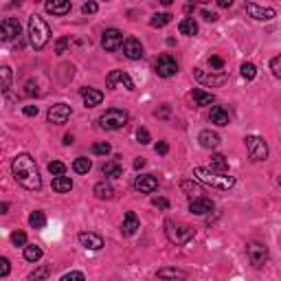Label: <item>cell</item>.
Masks as SVG:
<instances>
[{"mask_svg":"<svg viewBox=\"0 0 281 281\" xmlns=\"http://www.w3.org/2000/svg\"><path fill=\"white\" fill-rule=\"evenodd\" d=\"M11 171H14V178L18 180V184L25 187L27 191L42 189V178H40L38 165H35V160L29 154H18L14 158V163H11Z\"/></svg>","mask_w":281,"mask_h":281,"instance_id":"obj_1","label":"cell"},{"mask_svg":"<svg viewBox=\"0 0 281 281\" xmlns=\"http://www.w3.org/2000/svg\"><path fill=\"white\" fill-rule=\"evenodd\" d=\"M194 176L202 184H209V187L220 191H231L235 187V176H231L229 171H218V169H211V167H196Z\"/></svg>","mask_w":281,"mask_h":281,"instance_id":"obj_2","label":"cell"},{"mask_svg":"<svg viewBox=\"0 0 281 281\" xmlns=\"http://www.w3.org/2000/svg\"><path fill=\"white\" fill-rule=\"evenodd\" d=\"M165 235L171 244L184 246L196 237V229L184 222H178V220H165Z\"/></svg>","mask_w":281,"mask_h":281,"instance_id":"obj_3","label":"cell"},{"mask_svg":"<svg viewBox=\"0 0 281 281\" xmlns=\"http://www.w3.org/2000/svg\"><path fill=\"white\" fill-rule=\"evenodd\" d=\"M51 40V29L46 25L42 18L35 14L29 18V42H31V46L35 51H42L46 44H49Z\"/></svg>","mask_w":281,"mask_h":281,"instance_id":"obj_4","label":"cell"},{"mask_svg":"<svg viewBox=\"0 0 281 281\" xmlns=\"http://www.w3.org/2000/svg\"><path fill=\"white\" fill-rule=\"evenodd\" d=\"M128 121H130V115L125 110H121V108H110V110H106L99 117V128L108 130V132H115V130L125 128Z\"/></svg>","mask_w":281,"mask_h":281,"instance_id":"obj_5","label":"cell"},{"mask_svg":"<svg viewBox=\"0 0 281 281\" xmlns=\"http://www.w3.org/2000/svg\"><path fill=\"white\" fill-rule=\"evenodd\" d=\"M246 143V149H248V158L253 160V163H259V160H266L268 158V143L261 139V136H255L250 134L244 139Z\"/></svg>","mask_w":281,"mask_h":281,"instance_id":"obj_6","label":"cell"},{"mask_svg":"<svg viewBox=\"0 0 281 281\" xmlns=\"http://www.w3.org/2000/svg\"><path fill=\"white\" fill-rule=\"evenodd\" d=\"M246 255H248V261L255 268H261L268 261V257H270V253H268V246L264 242H248L246 244Z\"/></svg>","mask_w":281,"mask_h":281,"instance_id":"obj_7","label":"cell"},{"mask_svg":"<svg viewBox=\"0 0 281 281\" xmlns=\"http://www.w3.org/2000/svg\"><path fill=\"white\" fill-rule=\"evenodd\" d=\"M194 77L196 81L202 83V86H209V88H218L226 83L229 75L226 73H209V70H202V68H194Z\"/></svg>","mask_w":281,"mask_h":281,"instance_id":"obj_8","label":"cell"},{"mask_svg":"<svg viewBox=\"0 0 281 281\" xmlns=\"http://www.w3.org/2000/svg\"><path fill=\"white\" fill-rule=\"evenodd\" d=\"M154 73L158 77H163V79L174 77L178 73V62L171 55H160V57H156V62H154Z\"/></svg>","mask_w":281,"mask_h":281,"instance_id":"obj_9","label":"cell"},{"mask_svg":"<svg viewBox=\"0 0 281 281\" xmlns=\"http://www.w3.org/2000/svg\"><path fill=\"white\" fill-rule=\"evenodd\" d=\"M70 115H73V110H70L68 104H55L49 108L46 119H49V123H53V125H64L70 119Z\"/></svg>","mask_w":281,"mask_h":281,"instance_id":"obj_10","label":"cell"},{"mask_svg":"<svg viewBox=\"0 0 281 281\" xmlns=\"http://www.w3.org/2000/svg\"><path fill=\"white\" fill-rule=\"evenodd\" d=\"M123 33L119 31V29H106L104 35H101V46H104L106 51H117L123 46Z\"/></svg>","mask_w":281,"mask_h":281,"instance_id":"obj_11","label":"cell"},{"mask_svg":"<svg viewBox=\"0 0 281 281\" xmlns=\"http://www.w3.org/2000/svg\"><path fill=\"white\" fill-rule=\"evenodd\" d=\"M20 31H22L20 22L14 20V18H5V20L0 22V40L3 42H11V40L20 38Z\"/></svg>","mask_w":281,"mask_h":281,"instance_id":"obj_12","label":"cell"},{"mask_svg":"<svg viewBox=\"0 0 281 281\" xmlns=\"http://www.w3.org/2000/svg\"><path fill=\"white\" fill-rule=\"evenodd\" d=\"M246 14L257 22H270V20H274L277 11L270 7H259L257 3H246Z\"/></svg>","mask_w":281,"mask_h":281,"instance_id":"obj_13","label":"cell"},{"mask_svg":"<svg viewBox=\"0 0 281 281\" xmlns=\"http://www.w3.org/2000/svg\"><path fill=\"white\" fill-rule=\"evenodd\" d=\"M108 88H117V86H123L125 90H134V81L132 77H130L125 70H112V73H108Z\"/></svg>","mask_w":281,"mask_h":281,"instance_id":"obj_14","label":"cell"},{"mask_svg":"<svg viewBox=\"0 0 281 281\" xmlns=\"http://www.w3.org/2000/svg\"><path fill=\"white\" fill-rule=\"evenodd\" d=\"M213 209H215L213 200L207 198V196H198V198H191L189 200V211L194 215H207V213H211Z\"/></svg>","mask_w":281,"mask_h":281,"instance_id":"obj_15","label":"cell"},{"mask_svg":"<svg viewBox=\"0 0 281 281\" xmlns=\"http://www.w3.org/2000/svg\"><path fill=\"white\" fill-rule=\"evenodd\" d=\"M134 189L139 191V194H154V191L158 189V180L156 176L152 174H141L134 178Z\"/></svg>","mask_w":281,"mask_h":281,"instance_id":"obj_16","label":"cell"},{"mask_svg":"<svg viewBox=\"0 0 281 281\" xmlns=\"http://www.w3.org/2000/svg\"><path fill=\"white\" fill-rule=\"evenodd\" d=\"M77 240H79L81 246L88 248V250H101L104 248V237L97 235V233H92V231H81L79 235H77Z\"/></svg>","mask_w":281,"mask_h":281,"instance_id":"obj_17","label":"cell"},{"mask_svg":"<svg viewBox=\"0 0 281 281\" xmlns=\"http://www.w3.org/2000/svg\"><path fill=\"white\" fill-rule=\"evenodd\" d=\"M121 49H123V55L128 59H141L143 55H145V53H143L141 40H136V38H125Z\"/></svg>","mask_w":281,"mask_h":281,"instance_id":"obj_18","label":"cell"},{"mask_svg":"<svg viewBox=\"0 0 281 281\" xmlns=\"http://www.w3.org/2000/svg\"><path fill=\"white\" fill-rule=\"evenodd\" d=\"M79 95H81L83 106H86V108H95V106H99L101 101H104V92L97 90V88L83 86V88H79Z\"/></svg>","mask_w":281,"mask_h":281,"instance_id":"obj_19","label":"cell"},{"mask_svg":"<svg viewBox=\"0 0 281 281\" xmlns=\"http://www.w3.org/2000/svg\"><path fill=\"white\" fill-rule=\"evenodd\" d=\"M70 0H46L44 3V9H46V14H51V16H66L70 14Z\"/></svg>","mask_w":281,"mask_h":281,"instance_id":"obj_20","label":"cell"},{"mask_svg":"<svg viewBox=\"0 0 281 281\" xmlns=\"http://www.w3.org/2000/svg\"><path fill=\"white\" fill-rule=\"evenodd\" d=\"M209 121H211L213 125L224 128V125L231 123V115H229V110H226L224 106H213L211 112H209Z\"/></svg>","mask_w":281,"mask_h":281,"instance_id":"obj_21","label":"cell"},{"mask_svg":"<svg viewBox=\"0 0 281 281\" xmlns=\"http://www.w3.org/2000/svg\"><path fill=\"white\" fill-rule=\"evenodd\" d=\"M139 229H141V222H139V218H136V213L128 211L125 213V218H123V224H121V233L125 237H132Z\"/></svg>","mask_w":281,"mask_h":281,"instance_id":"obj_22","label":"cell"},{"mask_svg":"<svg viewBox=\"0 0 281 281\" xmlns=\"http://www.w3.org/2000/svg\"><path fill=\"white\" fill-rule=\"evenodd\" d=\"M220 134L218 132H213V130H202V132L198 134V143H200V147H205V149H215L220 145Z\"/></svg>","mask_w":281,"mask_h":281,"instance_id":"obj_23","label":"cell"},{"mask_svg":"<svg viewBox=\"0 0 281 281\" xmlns=\"http://www.w3.org/2000/svg\"><path fill=\"white\" fill-rule=\"evenodd\" d=\"M92 194H95V198H97V200H112V198H115V194H117V189L112 187L110 182L101 180V182H97L92 187Z\"/></svg>","mask_w":281,"mask_h":281,"instance_id":"obj_24","label":"cell"},{"mask_svg":"<svg viewBox=\"0 0 281 281\" xmlns=\"http://www.w3.org/2000/svg\"><path fill=\"white\" fill-rule=\"evenodd\" d=\"M191 99H194V106L202 108V106H211L213 101H215V95L202 90V88H196V90L191 92Z\"/></svg>","mask_w":281,"mask_h":281,"instance_id":"obj_25","label":"cell"},{"mask_svg":"<svg viewBox=\"0 0 281 281\" xmlns=\"http://www.w3.org/2000/svg\"><path fill=\"white\" fill-rule=\"evenodd\" d=\"M101 174L106 178H121L123 176V167L117 163V160H110V163L101 165Z\"/></svg>","mask_w":281,"mask_h":281,"instance_id":"obj_26","label":"cell"},{"mask_svg":"<svg viewBox=\"0 0 281 281\" xmlns=\"http://www.w3.org/2000/svg\"><path fill=\"white\" fill-rule=\"evenodd\" d=\"M70 189H73V180H70L68 176H55L53 178V191H57V194H68Z\"/></svg>","mask_w":281,"mask_h":281,"instance_id":"obj_27","label":"cell"},{"mask_svg":"<svg viewBox=\"0 0 281 281\" xmlns=\"http://www.w3.org/2000/svg\"><path fill=\"white\" fill-rule=\"evenodd\" d=\"M158 279H187V272L180 268H160L156 272Z\"/></svg>","mask_w":281,"mask_h":281,"instance_id":"obj_28","label":"cell"},{"mask_svg":"<svg viewBox=\"0 0 281 281\" xmlns=\"http://www.w3.org/2000/svg\"><path fill=\"white\" fill-rule=\"evenodd\" d=\"M180 189L189 196V200H191V198H198V196L205 194V189H202L200 184H196L194 180H182V182H180Z\"/></svg>","mask_w":281,"mask_h":281,"instance_id":"obj_29","label":"cell"},{"mask_svg":"<svg viewBox=\"0 0 281 281\" xmlns=\"http://www.w3.org/2000/svg\"><path fill=\"white\" fill-rule=\"evenodd\" d=\"M178 31L182 35H196L198 33V22L194 18H184V20H180V25H178Z\"/></svg>","mask_w":281,"mask_h":281,"instance_id":"obj_30","label":"cell"},{"mask_svg":"<svg viewBox=\"0 0 281 281\" xmlns=\"http://www.w3.org/2000/svg\"><path fill=\"white\" fill-rule=\"evenodd\" d=\"M171 14H154L152 18H149V27H154V29H163L167 27L171 22Z\"/></svg>","mask_w":281,"mask_h":281,"instance_id":"obj_31","label":"cell"},{"mask_svg":"<svg viewBox=\"0 0 281 281\" xmlns=\"http://www.w3.org/2000/svg\"><path fill=\"white\" fill-rule=\"evenodd\" d=\"M73 169L77 171V174H88V171L92 169V163H90V158H86V156H79V158H75V160H73Z\"/></svg>","mask_w":281,"mask_h":281,"instance_id":"obj_32","label":"cell"},{"mask_svg":"<svg viewBox=\"0 0 281 281\" xmlns=\"http://www.w3.org/2000/svg\"><path fill=\"white\" fill-rule=\"evenodd\" d=\"M25 259L31 261V264L40 261L42 259V248L35 246V244H29V246H25Z\"/></svg>","mask_w":281,"mask_h":281,"instance_id":"obj_33","label":"cell"},{"mask_svg":"<svg viewBox=\"0 0 281 281\" xmlns=\"http://www.w3.org/2000/svg\"><path fill=\"white\" fill-rule=\"evenodd\" d=\"M29 224H31V229H44L46 226L44 211H33L31 215H29Z\"/></svg>","mask_w":281,"mask_h":281,"instance_id":"obj_34","label":"cell"},{"mask_svg":"<svg viewBox=\"0 0 281 281\" xmlns=\"http://www.w3.org/2000/svg\"><path fill=\"white\" fill-rule=\"evenodd\" d=\"M240 73H242V77L246 81H253L255 77H257V66H255L253 62H244L242 66H240Z\"/></svg>","mask_w":281,"mask_h":281,"instance_id":"obj_35","label":"cell"},{"mask_svg":"<svg viewBox=\"0 0 281 281\" xmlns=\"http://www.w3.org/2000/svg\"><path fill=\"white\" fill-rule=\"evenodd\" d=\"M211 169L229 171V163H226V156H224V154H213V156H211Z\"/></svg>","mask_w":281,"mask_h":281,"instance_id":"obj_36","label":"cell"},{"mask_svg":"<svg viewBox=\"0 0 281 281\" xmlns=\"http://www.w3.org/2000/svg\"><path fill=\"white\" fill-rule=\"evenodd\" d=\"M46 169H49V174H53V176H64L66 174V165H64L62 160H51Z\"/></svg>","mask_w":281,"mask_h":281,"instance_id":"obj_37","label":"cell"},{"mask_svg":"<svg viewBox=\"0 0 281 281\" xmlns=\"http://www.w3.org/2000/svg\"><path fill=\"white\" fill-rule=\"evenodd\" d=\"M51 277V268L49 266H42V268H35V270L31 272V274H29V279H35V281H38V279H49Z\"/></svg>","mask_w":281,"mask_h":281,"instance_id":"obj_38","label":"cell"},{"mask_svg":"<svg viewBox=\"0 0 281 281\" xmlns=\"http://www.w3.org/2000/svg\"><path fill=\"white\" fill-rule=\"evenodd\" d=\"M0 75H3V83H0V88H3V92H7L9 86H11V68L3 66L0 68Z\"/></svg>","mask_w":281,"mask_h":281,"instance_id":"obj_39","label":"cell"},{"mask_svg":"<svg viewBox=\"0 0 281 281\" xmlns=\"http://www.w3.org/2000/svg\"><path fill=\"white\" fill-rule=\"evenodd\" d=\"M11 244H14V246H27V233L14 231L11 233Z\"/></svg>","mask_w":281,"mask_h":281,"instance_id":"obj_40","label":"cell"},{"mask_svg":"<svg viewBox=\"0 0 281 281\" xmlns=\"http://www.w3.org/2000/svg\"><path fill=\"white\" fill-rule=\"evenodd\" d=\"M112 152L110 143H95L92 145V154H99V156H108Z\"/></svg>","mask_w":281,"mask_h":281,"instance_id":"obj_41","label":"cell"},{"mask_svg":"<svg viewBox=\"0 0 281 281\" xmlns=\"http://www.w3.org/2000/svg\"><path fill=\"white\" fill-rule=\"evenodd\" d=\"M270 70H272L274 77H279V79H281V53L270 59Z\"/></svg>","mask_w":281,"mask_h":281,"instance_id":"obj_42","label":"cell"},{"mask_svg":"<svg viewBox=\"0 0 281 281\" xmlns=\"http://www.w3.org/2000/svg\"><path fill=\"white\" fill-rule=\"evenodd\" d=\"M136 139H139L141 145H147V143L152 141V136H149L147 128H139V130H136Z\"/></svg>","mask_w":281,"mask_h":281,"instance_id":"obj_43","label":"cell"},{"mask_svg":"<svg viewBox=\"0 0 281 281\" xmlns=\"http://www.w3.org/2000/svg\"><path fill=\"white\" fill-rule=\"evenodd\" d=\"M209 66H211L213 70H222L224 68V59L218 57V55H211L209 57Z\"/></svg>","mask_w":281,"mask_h":281,"instance_id":"obj_44","label":"cell"},{"mask_svg":"<svg viewBox=\"0 0 281 281\" xmlns=\"http://www.w3.org/2000/svg\"><path fill=\"white\" fill-rule=\"evenodd\" d=\"M66 46H70V38H59L57 44H55V53L57 55H62V53L66 51Z\"/></svg>","mask_w":281,"mask_h":281,"instance_id":"obj_45","label":"cell"},{"mask_svg":"<svg viewBox=\"0 0 281 281\" xmlns=\"http://www.w3.org/2000/svg\"><path fill=\"white\" fill-rule=\"evenodd\" d=\"M70 279L83 281V279H86V274H83V272H64V274H62V281H70Z\"/></svg>","mask_w":281,"mask_h":281,"instance_id":"obj_46","label":"cell"},{"mask_svg":"<svg viewBox=\"0 0 281 281\" xmlns=\"http://www.w3.org/2000/svg\"><path fill=\"white\" fill-rule=\"evenodd\" d=\"M9 270H11L9 259H7V257H0V277H7Z\"/></svg>","mask_w":281,"mask_h":281,"instance_id":"obj_47","label":"cell"},{"mask_svg":"<svg viewBox=\"0 0 281 281\" xmlns=\"http://www.w3.org/2000/svg\"><path fill=\"white\" fill-rule=\"evenodd\" d=\"M97 9H99V5H97V3H92V0H90V3H86V5H83V7H81V11H83V14H86V16H92V14H97Z\"/></svg>","mask_w":281,"mask_h":281,"instance_id":"obj_48","label":"cell"},{"mask_svg":"<svg viewBox=\"0 0 281 281\" xmlns=\"http://www.w3.org/2000/svg\"><path fill=\"white\" fill-rule=\"evenodd\" d=\"M202 18H205L207 22H218L220 20L218 14H213V11H207V9H202Z\"/></svg>","mask_w":281,"mask_h":281,"instance_id":"obj_49","label":"cell"},{"mask_svg":"<svg viewBox=\"0 0 281 281\" xmlns=\"http://www.w3.org/2000/svg\"><path fill=\"white\" fill-rule=\"evenodd\" d=\"M152 205L158 207V209H169V200H167V198H154Z\"/></svg>","mask_w":281,"mask_h":281,"instance_id":"obj_50","label":"cell"},{"mask_svg":"<svg viewBox=\"0 0 281 281\" xmlns=\"http://www.w3.org/2000/svg\"><path fill=\"white\" fill-rule=\"evenodd\" d=\"M154 149H156V154H167L169 152V145H167L165 141H158L156 145H154Z\"/></svg>","mask_w":281,"mask_h":281,"instance_id":"obj_51","label":"cell"},{"mask_svg":"<svg viewBox=\"0 0 281 281\" xmlns=\"http://www.w3.org/2000/svg\"><path fill=\"white\" fill-rule=\"evenodd\" d=\"M154 117H158V119H167V117H169V106H163L160 110H156V112H154Z\"/></svg>","mask_w":281,"mask_h":281,"instance_id":"obj_52","label":"cell"},{"mask_svg":"<svg viewBox=\"0 0 281 281\" xmlns=\"http://www.w3.org/2000/svg\"><path fill=\"white\" fill-rule=\"evenodd\" d=\"M38 112H40L38 106H27V108H25V115H27V117H38Z\"/></svg>","mask_w":281,"mask_h":281,"instance_id":"obj_53","label":"cell"},{"mask_svg":"<svg viewBox=\"0 0 281 281\" xmlns=\"http://www.w3.org/2000/svg\"><path fill=\"white\" fill-rule=\"evenodd\" d=\"M215 3H218L222 9H229V7H233V3H235V0H215Z\"/></svg>","mask_w":281,"mask_h":281,"instance_id":"obj_54","label":"cell"},{"mask_svg":"<svg viewBox=\"0 0 281 281\" xmlns=\"http://www.w3.org/2000/svg\"><path fill=\"white\" fill-rule=\"evenodd\" d=\"M145 167V158H136L134 160V169H143Z\"/></svg>","mask_w":281,"mask_h":281,"instance_id":"obj_55","label":"cell"},{"mask_svg":"<svg viewBox=\"0 0 281 281\" xmlns=\"http://www.w3.org/2000/svg\"><path fill=\"white\" fill-rule=\"evenodd\" d=\"M73 143H75V136H73V134H66V136H64V145H73Z\"/></svg>","mask_w":281,"mask_h":281,"instance_id":"obj_56","label":"cell"},{"mask_svg":"<svg viewBox=\"0 0 281 281\" xmlns=\"http://www.w3.org/2000/svg\"><path fill=\"white\" fill-rule=\"evenodd\" d=\"M189 5H207V3H211V0H187Z\"/></svg>","mask_w":281,"mask_h":281,"instance_id":"obj_57","label":"cell"},{"mask_svg":"<svg viewBox=\"0 0 281 281\" xmlns=\"http://www.w3.org/2000/svg\"><path fill=\"white\" fill-rule=\"evenodd\" d=\"M0 213H9V205H7V202H3V205H0Z\"/></svg>","mask_w":281,"mask_h":281,"instance_id":"obj_58","label":"cell"},{"mask_svg":"<svg viewBox=\"0 0 281 281\" xmlns=\"http://www.w3.org/2000/svg\"><path fill=\"white\" fill-rule=\"evenodd\" d=\"M158 3H160V5H165V7H169V5L174 3V0H158Z\"/></svg>","mask_w":281,"mask_h":281,"instance_id":"obj_59","label":"cell"}]
</instances>
